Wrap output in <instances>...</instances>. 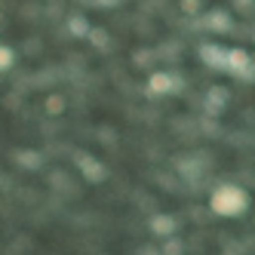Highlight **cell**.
Wrapping results in <instances>:
<instances>
[{"label": "cell", "instance_id": "obj_1", "mask_svg": "<svg viewBox=\"0 0 255 255\" xmlns=\"http://www.w3.org/2000/svg\"><path fill=\"white\" fill-rule=\"evenodd\" d=\"M246 206H249V197H246L243 188H237V185H222V188L212 194V200H209V209L215 215H225V218L243 215Z\"/></svg>", "mask_w": 255, "mask_h": 255}, {"label": "cell", "instance_id": "obj_2", "mask_svg": "<svg viewBox=\"0 0 255 255\" xmlns=\"http://www.w3.org/2000/svg\"><path fill=\"white\" fill-rule=\"evenodd\" d=\"M228 102H231V89H228V86H209V93H206V99H203V111H206V117L218 120V114L225 111Z\"/></svg>", "mask_w": 255, "mask_h": 255}, {"label": "cell", "instance_id": "obj_3", "mask_svg": "<svg viewBox=\"0 0 255 255\" xmlns=\"http://www.w3.org/2000/svg\"><path fill=\"white\" fill-rule=\"evenodd\" d=\"M200 59H203V65L212 68V71H225L228 49L218 46V43H203V46H200Z\"/></svg>", "mask_w": 255, "mask_h": 255}, {"label": "cell", "instance_id": "obj_4", "mask_svg": "<svg viewBox=\"0 0 255 255\" xmlns=\"http://www.w3.org/2000/svg\"><path fill=\"white\" fill-rule=\"evenodd\" d=\"M203 28L215 31V34H228L234 31V19H231V12L228 9H212L209 15H203V22H200Z\"/></svg>", "mask_w": 255, "mask_h": 255}, {"label": "cell", "instance_id": "obj_5", "mask_svg": "<svg viewBox=\"0 0 255 255\" xmlns=\"http://www.w3.org/2000/svg\"><path fill=\"white\" fill-rule=\"evenodd\" d=\"M77 163H80V169H83V178L93 181V185H102V181L108 178L105 163H99L96 157H77Z\"/></svg>", "mask_w": 255, "mask_h": 255}, {"label": "cell", "instance_id": "obj_6", "mask_svg": "<svg viewBox=\"0 0 255 255\" xmlns=\"http://www.w3.org/2000/svg\"><path fill=\"white\" fill-rule=\"evenodd\" d=\"M175 228H178V222H175L172 215H166V212H154V215H151V234H154V237H160V240L172 237V234H175Z\"/></svg>", "mask_w": 255, "mask_h": 255}, {"label": "cell", "instance_id": "obj_7", "mask_svg": "<svg viewBox=\"0 0 255 255\" xmlns=\"http://www.w3.org/2000/svg\"><path fill=\"white\" fill-rule=\"evenodd\" d=\"M252 62V56H249V52L246 49H240V46H234V49H228V59H225V71H228V74H240V71L246 68Z\"/></svg>", "mask_w": 255, "mask_h": 255}, {"label": "cell", "instance_id": "obj_8", "mask_svg": "<svg viewBox=\"0 0 255 255\" xmlns=\"http://www.w3.org/2000/svg\"><path fill=\"white\" fill-rule=\"evenodd\" d=\"M148 93H151V96L175 93V89H172V74H169V71H154L151 80H148Z\"/></svg>", "mask_w": 255, "mask_h": 255}, {"label": "cell", "instance_id": "obj_9", "mask_svg": "<svg viewBox=\"0 0 255 255\" xmlns=\"http://www.w3.org/2000/svg\"><path fill=\"white\" fill-rule=\"evenodd\" d=\"M178 172H181V178L197 181L200 175H203V163H197L194 157H191V160H178Z\"/></svg>", "mask_w": 255, "mask_h": 255}, {"label": "cell", "instance_id": "obj_10", "mask_svg": "<svg viewBox=\"0 0 255 255\" xmlns=\"http://www.w3.org/2000/svg\"><path fill=\"white\" fill-rule=\"evenodd\" d=\"M89 28H93V25H89L86 15H71V19H68V34H71V37H86Z\"/></svg>", "mask_w": 255, "mask_h": 255}, {"label": "cell", "instance_id": "obj_11", "mask_svg": "<svg viewBox=\"0 0 255 255\" xmlns=\"http://www.w3.org/2000/svg\"><path fill=\"white\" fill-rule=\"evenodd\" d=\"M160 255H185V243H181L178 237L172 234V237H166V240H163V246H160Z\"/></svg>", "mask_w": 255, "mask_h": 255}, {"label": "cell", "instance_id": "obj_12", "mask_svg": "<svg viewBox=\"0 0 255 255\" xmlns=\"http://www.w3.org/2000/svg\"><path fill=\"white\" fill-rule=\"evenodd\" d=\"M15 65V49L12 46H0V71H9Z\"/></svg>", "mask_w": 255, "mask_h": 255}, {"label": "cell", "instance_id": "obj_13", "mask_svg": "<svg viewBox=\"0 0 255 255\" xmlns=\"http://www.w3.org/2000/svg\"><path fill=\"white\" fill-rule=\"evenodd\" d=\"M62 111H65V99H62V96H49V99H46V114L59 117Z\"/></svg>", "mask_w": 255, "mask_h": 255}, {"label": "cell", "instance_id": "obj_14", "mask_svg": "<svg viewBox=\"0 0 255 255\" xmlns=\"http://www.w3.org/2000/svg\"><path fill=\"white\" fill-rule=\"evenodd\" d=\"M89 40H93V46H99V49H108V34L102 31V28H89V34H86Z\"/></svg>", "mask_w": 255, "mask_h": 255}, {"label": "cell", "instance_id": "obj_15", "mask_svg": "<svg viewBox=\"0 0 255 255\" xmlns=\"http://www.w3.org/2000/svg\"><path fill=\"white\" fill-rule=\"evenodd\" d=\"M132 62H135L138 68H151V65H154V52H151V49H138L135 56H132Z\"/></svg>", "mask_w": 255, "mask_h": 255}, {"label": "cell", "instance_id": "obj_16", "mask_svg": "<svg viewBox=\"0 0 255 255\" xmlns=\"http://www.w3.org/2000/svg\"><path fill=\"white\" fill-rule=\"evenodd\" d=\"M19 160L25 163V166H28V169H37L43 157H40V154H34V151H25V154H19Z\"/></svg>", "mask_w": 255, "mask_h": 255}, {"label": "cell", "instance_id": "obj_17", "mask_svg": "<svg viewBox=\"0 0 255 255\" xmlns=\"http://www.w3.org/2000/svg\"><path fill=\"white\" fill-rule=\"evenodd\" d=\"M200 6H203V0H181V12L185 15H197Z\"/></svg>", "mask_w": 255, "mask_h": 255}, {"label": "cell", "instance_id": "obj_18", "mask_svg": "<svg viewBox=\"0 0 255 255\" xmlns=\"http://www.w3.org/2000/svg\"><path fill=\"white\" fill-rule=\"evenodd\" d=\"M237 77H240V80H249V83H252V80H255V62H249V65H246V68H243V71H240Z\"/></svg>", "mask_w": 255, "mask_h": 255}, {"label": "cell", "instance_id": "obj_19", "mask_svg": "<svg viewBox=\"0 0 255 255\" xmlns=\"http://www.w3.org/2000/svg\"><path fill=\"white\" fill-rule=\"evenodd\" d=\"M252 6H255V0H234V9H240V12L243 9H252Z\"/></svg>", "mask_w": 255, "mask_h": 255}, {"label": "cell", "instance_id": "obj_20", "mask_svg": "<svg viewBox=\"0 0 255 255\" xmlns=\"http://www.w3.org/2000/svg\"><path fill=\"white\" fill-rule=\"evenodd\" d=\"M203 129H206L209 135H212V132L218 135V123H212V117H206V123H203Z\"/></svg>", "mask_w": 255, "mask_h": 255}, {"label": "cell", "instance_id": "obj_21", "mask_svg": "<svg viewBox=\"0 0 255 255\" xmlns=\"http://www.w3.org/2000/svg\"><path fill=\"white\" fill-rule=\"evenodd\" d=\"M138 255H160V249H157V246H141Z\"/></svg>", "mask_w": 255, "mask_h": 255}, {"label": "cell", "instance_id": "obj_22", "mask_svg": "<svg viewBox=\"0 0 255 255\" xmlns=\"http://www.w3.org/2000/svg\"><path fill=\"white\" fill-rule=\"evenodd\" d=\"M96 3H99V6H117L120 0H96Z\"/></svg>", "mask_w": 255, "mask_h": 255}, {"label": "cell", "instance_id": "obj_23", "mask_svg": "<svg viewBox=\"0 0 255 255\" xmlns=\"http://www.w3.org/2000/svg\"><path fill=\"white\" fill-rule=\"evenodd\" d=\"M225 255H234V252H225Z\"/></svg>", "mask_w": 255, "mask_h": 255}]
</instances>
